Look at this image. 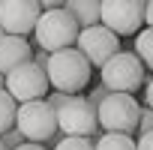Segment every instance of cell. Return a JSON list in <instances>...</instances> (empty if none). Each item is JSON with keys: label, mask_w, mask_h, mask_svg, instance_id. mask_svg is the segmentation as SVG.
Returning a JSON list of instances; mask_svg holds the SVG:
<instances>
[{"label": "cell", "mask_w": 153, "mask_h": 150, "mask_svg": "<svg viewBox=\"0 0 153 150\" xmlns=\"http://www.w3.org/2000/svg\"><path fill=\"white\" fill-rule=\"evenodd\" d=\"M90 69L93 66L84 60V54L78 48H66V51L48 54V63H45L48 84L54 87V93H66V96L81 93L90 84Z\"/></svg>", "instance_id": "cell-1"}, {"label": "cell", "mask_w": 153, "mask_h": 150, "mask_svg": "<svg viewBox=\"0 0 153 150\" xmlns=\"http://www.w3.org/2000/svg\"><path fill=\"white\" fill-rule=\"evenodd\" d=\"M78 33H81V27L72 21V15L66 9H48L39 15L33 39L45 54H57V51H66L78 42Z\"/></svg>", "instance_id": "cell-2"}, {"label": "cell", "mask_w": 153, "mask_h": 150, "mask_svg": "<svg viewBox=\"0 0 153 150\" xmlns=\"http://www.w3.org/2000/svg\"><path fill=\"white\" fill-rule=\"evenodd\" d=\"M96 117H99V126L105 129V135H132V132H138L141 105L135 102V96L108 93L96 105Z\"/></svg>", "instance_id": "cell-3"}, {"label": "cell", "mask_w": 153, "mask_h": 150, "mask_svg": "<svg viewBox=\"0 0 153 150\" xmlns=\"http://www.w3.org/2000/svg\"><path fill=\"white\" fill-rule=\"evenodd\" d=\"M141 84H144V63L135 57V51H120L102 66V87L108 93L132 96Z\"/></svg>", "instance_id": "cell-4"}, {"label": "cell", "mask_w": 153, "mask_h": 150, "mask_svg": "<svg viewBox=\"0 0 153 150\" xmlns=\"http://www.w3.org/2000/svg\"><path fill=\"white\" fill-rule=\"evenodd\" d=\"M15 129L21 132V138H24L27 144L48 141V138H54V132H57V111H54L45 99L24 102V105H18Z\"/></svg>", "instance_id": "cell-5"}, {"label": "cell", "mask_w": 153, "mask_h": 150, "mask_svg": "<svg viewBox=\"0 0 153 150\" xmlns=\"http://www.w3.org/2000/svg\"><path fill=\"white\" fill-rule=\"evenodd\" d=\"M57 129L63 132V138H93V132L99 129L96 105L84 96H72L57 111Z\"/></svg>", "instance_id": "cell-6"}, {"label": "cell", "mask_w": 153, "mask_h": 150, "mask_svg": "<svg viewBox=\"0 0 153 150\" xmlns=\"http://www.w3.org/2000/svg\"><path fill=\"white\" fill-rule=\"evenodd\" d=\"M144 6L141 0H105L102 3V27H108L117 39L138 36L144 30Z\"/></svg>", "instance_id": "cell-7"}, {"label": "cell", "mask_w": 153, "mask_h": 150, "mask_svg": "<svg viewBox=\"0 0 153 150\" xmlns=\"http://www.w3.org/2000/svg\"><path fill=\"white\" fill-rule=\"evenodd\" d=\"M48 75L42 66H36L33 60L30 63H21L18 69H12L6 75V93L24 105V102H36V99H45L48 96Z\"/></svg>", "instance_id": "cell-8"}, {"label": "cell", "mask_w": 153, "mask_h": 150, "mask_svg": "<svg viewBox=\"0 0 153 150\" xmlns=\"http://www.w3.org/2000/svg\"><path fill=\"white\" fill-rule=\"evenodd\" d=\"M39 15H42L39 0H0V27L6 36L27 39L36 30Z\"/></svg>", "instance_id": "cell-9"}, {"label": "cell", "mask_w": 153, "mask_h": 150, "mask_svg": "<svg viewBox=\"0 0 153 150\" xmlns=\"http://www.w3.org/2000/svg\"><path fill=\"white\" fill-rule=\"evenodd\" d=\"M75 48L84 54V60H87L90 66H99V69H102L111 57L120 54V39H117L108 27L96 24V27H87V30L78 33V42H75Z\"/></svg>", "instance_id": "cell-10"}, {"label": "cell", "mask_w": 153, "mask_h": 150, "mask_svg": "<svg viewBox=\"0 0 153 150\" xmlns=\"http://www.w3.org/2000/svg\"><path fill=\"white\" fill-rule=\"evenodd\" d=\"M30 60H33V48H30L27 39H21V36H3L0 39V75L3 78L12 69H18L21 63H30Z\"/></svg>", "instance_id": "cell-11"}, {"label": "cell", "mask_w": 153, "mask_h": 150, "mask_svg": "<svg viewBox=\"0 0 153 150\" xmlns=\"http://www.w3.org/2000/svg\"><path fill=\"white\" fill-rule=\"evenodd\" d=\"M63 9L72 15V21L78 24L81 30L102 24V3H99V0H66Z\"/></svg>", "instance_id": "cell-12"}, {"label": "cell", "mask_w": 153, "mask_h": 150, "mask_svg": "<svg viewBox=\"0 0 153 150\" xmlns=\"http://www.w3.org/2000/svg\"><path fill=\"white\" fill-rule=\"evenodd\" d=\"M135 57L144 63V69H153V27H144L135 36Z\"/></svg>", "instance_id": "cell-13"}, {"label": "cell", "mask_w": 153, "mask_h": 150, "mask_svg": "<svg viewBox=\"0 0 153 150\" xmlns=\"http://www.w3.org/2000/svg\"><path fill=\"white\" fill-rule=\"evenodd\" d=\"M15 114H18V102L6 90H0V135H6L15 126Z\"/></svg>", "instance_id": "cell-14"}, {"label": "cell", "mask_w": 153, "mask_h": 150, "mask_svg": "<svg viewBox=\"0 0 153 150\" xmlns=\"http://www.w3.org/2000/svg\"><path fill=\"white\" fill-rule=\"evenodd\" d=\"M93 150H138L132 135H102Z\"/></svg>", "instance_id": "cell-15"}, {"label": "cell", "mask_w": 153, "mask_h": 150, "mask_svg": "<svg viewBox=\"0 0 153 150\" xmlns=\"http://www.w3.org/2000/svg\"><path fill=\"white\" fill-rule=\"evenodd\" d=\"M93 147H96L93 138H60L54 150H93Z\"/></svg>", "instance_id": "cell-16"}, {"label": "cell", "mask_w": 153, "mask_h": 150, "mask_svg": "<svg viewBox=\"0 0 153 150\" xmlns=\"http://www.w3.org/2000/svg\"><path fill=\"white\" fill-rule=\"evenodd\" d=\"M0 141H3V147H6V150H15V147L27 144V141L21 138V132H18V129H9L6 135H0Z\"/></svg>", "instance_id": "cell-17"}, {"label": "cell", "mask_w": 153, "mask_h": 150, "mask_svg": "<svg viewBox=\"0 0 153 150\" xmlns=\"http://www.w3.org/2000/svg\"><path fill=\"white\" fill-rule=\"evenodd\" d=\"M153 132V111L150 108H141V117H138V135H147Z\"/></svg>", "instance_id": "cell-18"}, {"label": "cell", "mask_w": 153, "mask_h": 150, "mask_svg": "<svg viewBox=\"0 0 153 150\" xmlns=\"http://www.w3.org/2000/svg\"><path fill=\"white\" fill-rule=\"evenodd\" d=\"M69 99H72V96H66V93H51V96H45V102H48L54 111H60V108H63Z\"/></svg>", "instance_id": "cell-19"}, {"label": "cell", "mask_w": 153, "mask_h": 150, "mask_svg": "<svg viewBox=\"0 0 153 150\" xmlns=\"http://www.w3.org/2000/svg\"><path fill=\"white\" fill-rule=\"evenodd\" d=\"M135 144H138V150H153V132L138 135V138H135Z\"/></svg>", "instance_id": "cell-20"}, {"label": "cell", "mask_w": 153, "mask_h": 150, "mask_svg": "<svg viewBox=\"0 0 153 150\" xmlns=\"http://www.w3.org/2000/svg\"><path fill=\"white\" fill-rule=\"evenodd\" d=\"M144 108H150V111H153V78L144 84Z\"/></svg>", "instance_id": "cell-21"}, {"label": "cell", "mask_w": 153, "mask_h": 150, "mask_svg": "<svg viewBox=\"0 0 153 150\" xmlns=\"http://www.w3.org/2000/svg\"><path fill=\"white\" fill-rule=\"evenodd\" d=\"M144 24L153 27V0H147V6H144Z\"/></svg>", "instance_id": "cell-22"}, {"label": "cell", "mask_w": 153, "mask_h": 150, "mask_svg": "<svg viewBox=\"0 0 153 150\" xmlns=\"http://www.w3.org/2000/svg\"><path fill=\"white\" fill-rule=\"evenodd\" d=\"M15 150H45L42 144H21V147H15Z\"/></svg>", "instance_id": "cell-23"}, {"label": "cell", "mask_w": 153, "mask_h": 150, "mask_svg": "<svg viewBox=\"0 0 153 150\" xmlns=\"http://www.w3.org/2000/svg\"><path fill=\"white\" fill-rule=\"evenodd\" d=\"M0 90H6V78H3V75H0Z\"/></svg>", "instance_id": "cell-24"}, {"label": "cell", "mask_w": 153, "mask_h": 150, "mask_svg": "<svg viewBox=\"0 0 153 150\" xmlns=\"http://www.w3.org/2000/svg\"><path fill=\"white\" fill-rule=\"evenodd\" d=\"M3 36H6V33H3V27H0V39H3Z\"/></svg>", "instance_id": "cell-25"}, {"label": "cell", "mask_w": 153, "mask_h": 150, "mask_svg": "<svg viewBox=\"0 0 153 150\" xmlns=\"http://www.w3.org/2000/svg\"><path fill=\"white\" fill-rule=\"evenodd\" d=\"M0 150H6V147H3V141H0Z\"/></svg>", "instance_id": "cell-26"}]
</instances>
